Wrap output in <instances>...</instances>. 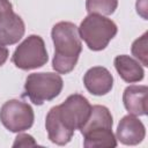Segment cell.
<instances>
[{"mask_svg":"<svg viewBox=\"0 0 148 148\" xmlns=\"http://www.w3.org/2000/svg\"><path fill=\"white\" fill-rule=\"evenodd\" d=\"M51 37L54 45L53 69L59 74L71 73L82 52V43L77 27L72 22L60 21L53 25Z\"/></svg>","mask_w":148,"mask_h":148,"instance_id":"6da1fadb","label":"cell"},{"mask_svg":"<svg viewBox=\"0 0 148 148\" xmlns=\"http://www.w3.org/2000/svg\"><path fill=\"white\" fill-rule=\"evenodd\" d=\"M77 30L80 38L91 51L104 50L118 32L117 24L112 20L98 14L86 16Z\"/></svg>","mask_w":148,"mask_h":148,"instance_id":"7a4b0ae2","label":"cell"},{"mask_svg":"<svg viewBox=\"0 0 148 148\" xmlns=\"http://www.w3.org/2000/svg\"><path fill=\"white\" fill-rule=\"evenodd\" d=\"M62 87L64 81L59 73H31L25 79L23 96L36 105H43L45 102L58 97Z\"/></svg>","mask_w":148,"mask_h":148,"instance_id":"3957f363","label":"cell"},{"mask_svg":"<svg viewBox=\"0 0 148 148\" xmlns=\"http://www.w3.org/2000/svg\"><path fill=\"white\" fill-rule=\"evenodd\" d=\"M53 110L62 126L74 133L75 130H80L87 121L91 105L83 95L73 94L69 95L60 105L53 106Z\"/></svg>","mask_w":148,"mask_h":148,"instance_id":"277c9868","label":"cell"},{"mask_svg":"<svg viewBox=\"0 0 148 148\" xmlns=\"http://www.w3.org/2000/svg\"><path fill=\"white\" fill-rule=\"evenodd\" d=\"M47 60L49 54L44 39L38 35L28 36L21 44H18L12 56L13 64L23 71L43 67Z\"/></svg>","mask_w":148,"mask_h":148,"instance_id":"5b68a950","label":"cell"},{"mask_svg":"<svg viewBox=\"0 0 148 148\" xmlns=\"http://www.w3.org/2000/svg\"><path fill=\"white\" fill-rule=\"evenodd\" d=\"M34 120L32 108L20 99H9L0 109V121L9 132H24L34 125Z\"/></svg>","mask_w":148,"mask_h":148,"instance_id":"8992f818","label":"cell"},{"mask_svg":"<svg viewBox=\"0 0 148 148\" xmlns=\"http://www.w3.org/2000/svg\"><path fill=\"white\" fill-rule=\"evenodd\" d=\"M25 25L21 16L13 10L9 0H0V44H16L24 35Z\"/></svg>","mask_w":148,"mask_h":148,"instance_id":"52a82bcc","label":"cell"},{"mask_svg":"<svg viewBox=\"0 0 148 148\" xmlns=\"http://www.w3.org/2000/svg\"><path fill=\"white\" fill-rule=\"evenodd\" d=\"M146 136V127L136 116L127 114L124 116L117 127L116 139L123 145L135 146L143 141Z\"/></svg>","mask_w":148,"mask_h":148,"instance_id":"ba28073f","label":"cell"},{"mask_svg":"<svg viewBox=\"0 0 148 148\" xmlns=\"http://www.w3.org/2000/svg\"><path fill=\"white\" fill-rule=\"evenodd\" d=\"M83 84L91 95L103 96L111 91L113 87V76L108 68L103 66H94L86 72Z\"/></svg>","mask_w":148,"mask_h":148,"instance_id":"9c48e42d","label":"cell"},{"mask_svg":"<svg viewBox=\"0 0 148 148\" xmlns=\"http://www.w3.org/2000/svg\"><path fill=\"white\" fill-rule=\"evenodd\" d=\"M147 86L142 84H132L125 88L123 94V103L130 114H147Z\"/></svg>","mask_w":148,"mask_h":148,"instance_id":"30bf717a","label":"cell"},{"mask_svg":"<svg viewBox=\"0 0 148 148\" xmlns=\"http://www.w3.org/2000/svg\"><path fill=\"white\" fill-rule=\"evenodd\" d=\"M113 65L119 76L127 83H135L143 79L145 71L141 64L127 54H119L114 58Z\"/></svg>","mask_w":148,"mask_h":148,"instance_id":"8fae6325","label":"cell"},{"mask_svg":"<svg viewBox=\"0 0 148 148\" xmlns=\"http://www.w3.org/2000/svg\"><path fill=\"white\" fill-rule=\"evenodd\" d=\"M113 118L110 110L104 105H94L91 106L90 114L83 126L80 128L81 134L99 128H110L112 130Z\"/></svg>","mask_w":148,"mask_h":148,"instance_id":"7c38bea8","label":"cell"},{"mask_svg":"<svg viewBox=\"0 0 148 148\" xmlns=\"http://www.w3.org/2000/svg\"><path fill=\"white\" fill-rule=\"evenodd\" d=\"M45 127H46L47 136H49L50 141L52 143L58 145V146L67 145L72 140V138L74 135V133H72L68 130H66L62 126V124L58 120V118H57V116L54 113L53 108H51L50 111L46 114Z\"/></svg>","mask_w":148,"mask_h":148,"instance_id":"4fadbf2b","label":"cell"},{"mask_svg":"<svg viewBox=\"0 0 148 148\" xmlns=\"http://www.w3.org/2000/svg\"><path fill=\"white\" fill-rule=\"evenodd\" d=\"M83 146L86 148H113L117 147V139L110 128H99L86 132Z\"/></svg>","mask_w":148,"mask_h":148,"instance_id":"5bb4252c","label":"cell"},{"mask_svg":"<svg viewBox=\"0 0 148 148\" xmlns=\"http://www.w3.org/2000/svg\"><path fill=\"white\" fill-rule=\"evenodd\" d=\"M118 7V0H86V9L89 14L111 15Z\"/></svg>","mask_w":148,"mask_h":148,"instance_id":"9a60e30c","label":"cell"},{"mask_svg":"<svg viewBox=\"0 0 148 148\" xmlns=\"http://www.w3.org/2000/svg\"><path fill=\"white\" fill-rule=\"evenodd\" d=\"M147 37H148V32L146 31L141 37H139L138 39H135L132 44V54L139 60V62H141V65L143 66H148V61H147Z\"/></svg>","mask_w":148,"mask_h":148,"instance_id":"2e32d148","label":"cell"},{"mask_svg":"<svg viewBox=\"0 0 148 148\" xmlns=\"http://www.w3.org/2000/svg\"><path fill=\"white\" fill-rule=\"evenodd\" d=\"M37 142L35 139L25 133H21L15 138V141L13 143V147H30V146H36Z\"/></svg>","mask_w":148,"mask_h":148,"instance_id":"e0dca14e","label":"cell"},{"mask_svg":"<svg viewBox=\"0 0 148 148\" xmlns=\"http://www.w3.org/2000/svg\"><path fill=\"white\" fill-rule=\"evenodd\" d=\"M8 56H9V51H8V49H7L5 45L0 44V66H2V65L7 61Z\"/></svg>","mask_w":148,"mask_h":148,"instance_id":"ac0fdd59","label":"cell"}]
</instances>
